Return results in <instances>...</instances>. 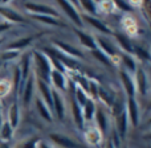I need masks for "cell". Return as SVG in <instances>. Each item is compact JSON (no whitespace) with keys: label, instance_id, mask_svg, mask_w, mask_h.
<instances>
[{"label":"cell","instance_id":"f1b7e54d","mask_svg":"<svg viewBox=\"0 0 151 148\" xmlns=\"http://www.w3.org/2000/svg\"><path fill=\"white\" fill-rule=\"evenodd\" d=\"M83 11H85L88 15L86 16H93V17H97L98 15V4L96 1H78L77 3Z\"/></svg>","mask_w":151,"mask_h":148},{"label":"cell","instance_id":"836d02e7","mask_svg":"<svg viewBox=\"0 0 151 148\" xmlns=\"http://www.w3.org/2000/svg\"><path fill=\"white\" fill-rule=\"evenodd\" d=\"M133 53H135L137 57H138L141 61H143V62H149V61H150V53L147 52L146 49H143V48H141V46H134Z\"/></svg>","mask_w":151,"mask_h":148},{"label":"cell","instance_id":"4fadbf2b","mask_svg":"<svg viewBox=\"0 0 151 148\" xmlns=\"http://www.w3.org/2000/svg\"><path fill=\"white\" fill-rule=\"evenodd\" d=\"M49 83L53 85L55 90L60 91V93L63 94L64 91H66L68 79H66L65 74H63V73H60V71L53 70L52 69V71H50V74H49Z\"/></svg>","mask_w":151,"mask_h":148},{"label":"cell","instance_id":"52a82bcc","mask_svg":"<svg viewBox=\"0 0 151 148\" xmlns=\"http://www.w3.org/2000/svg\"><path fill=\"white\" fill-rule=\"evenodd\" d=\"M65 101H64L63 95L60 91L52 89V112L57 117L58 120H64L65 118Z\"/></svg>","mask_w":151,"mask_h":148},{"label":"cell","instance_id":"f546056e","mask_svg":"<svg viewBox=\"0 0 151 148\" xmlns=\"http://www.w3.org/2000/svg\"><path fill=\"white\" fill-rule=\"evenodd\" d=\"M97 98H99V101L104 102L106 106H113V103L115 101L114 95L110 91H107V89L101 87V86L98 87V95H97Z\"/></svg>","mask_w":151,"mask_h":148},{"label":"cell","instance_id":"74e56055","mask_svg":"<svg viewBox=\"0 0 151 148\" xmlns=\"http://www.w3.org/2000/svg\"><path fill=\"white\" fill-rule=\"evenodd\" d=\"M110 140H111L113 146H114L115 148H121V139H119V136H118V134L115 132V130L113 131V134H111V138H110Z\"/></svg>","mask_w":151,"mask_h":148},{"label":"cell","instance_id":"83f0119b","mask_svg":"<svg viewBox=\"0 0 151 148\" xmlns=\"http://www.w3.org/2000/svg\"><path fill=\"white\" fill-rule=\"evenodd\" d=\"M12 136H13V128L11 127L7 120H3L1 126H0V142L8 143L12 139Z\"/></svg>","mask_w":151,"mask_h":148},{"label":"cell","instance_id":"f35d334b","mask_svg":"<svg viewBox=\"0 0 151 148\" xmlns=\"http://www.w3.org/2000/svg\"><path fill=\"white\" fill-rule=\"evenodd\" d=\"M12 28V25L8 23H5V21H0V33H4V32L9 31V29Z\"/></svg>","mask_w":151,"mask_h":148},{"label":"cell","instance_id":"8d00e7d4","mask_svg":"<svg viewBox=\"0 0 151 148\" xmlns=\"http://www.w3.org/2000/svg\"><path fill=\"white\" fill-rule=\"evenodd\" d=\"M113 3H114V7L119 8L121 11H123V12H126V13H129V12L133 11L131 3H129V1H113Z\"/></svg>","mask_w":151,"mask_h":148},{"label":"cell","instance_id":"ab89813d","mask_svg":"<svg viewBox=\"0 0 151 148\" xmlns=\"http://www.w3.org/2000/svg\"><path fill=\"white\" fill-rule=\"evenodd\" d=\"M39 148H52V147H50L47 142H42L41 140V142H40V144H39Z\"/></svg>","mask_w":151,"mask_h":148},{"label":"cell","instance_id":"44dd1931","mask_svg":"<svg viewBox=\"0 0 151 148\" xmlns=\"http://www.w3.org/2000/svg\"><path fill=\"white\" fill-rule=\"evenodd\" d=\"M85 138H86V142H88L90 146L93 147H98L99 144L102 143V135L96 127H89L88 130H85Z\"/></svg>","mask_w":151,"mask_h":148},{"label":"cell","instance_id":"1f68e13d","mask_svg":"<svg viewBox=\"0 0 151 148\" xmlns=\"http://www.w3.org/2000/svg\"><path fill=\"white\" fill-rule=\"evenodd\" d=\"M35 20L40 21L42 24H47V25H50V26H61V21L58 20L57 17H52V16H32Z\"/></svg>","mask_w":151,"mask_h":148},{"label":"cell","instance_id":"4316f807","mask_svg":"<svg viewBox=\"0 0 151 148\" xmlns=\"http://www.w3.org/2000/svg\"><path fill=\"white\" fill-rule=\"evenodd\" d=\"M119 58H121V61H122V65L125 66V71H126V73H129L130 75L135 73V70H137V68H138V66H137L135 60L131 57V54L122 53Z\"/></svg>","mask_w":151,"mask_h":148},{"label":"cell","instance_id":"5bb4252c","mask_svg":"<svg viewBox=\"0 0 151 148\" xmlns=\"http://www.w3.org/2000/svg\"><path fill=\"white\" fill-rule=\"evenodd\" d=\"M127 130H129V119H127L126 110H123L121 114H118L115 117V132L118 134L121 140L126 138Z\"/></svg>","mask_w":151,"mask_h":148},{"label":"cell","instance_id":"9a60e30c","mask_svg":"<svg viewBox=\"0 0 151 148\" xmlns=\"http://www.w3.org/2000/svg\"><path fill=\"white\" fill-rule=\"evenodd\" d=\"M93 119H96V128L102 135H105L107 132V130H109V120H107V115L102 107H97L96 109V114H94Z\"/></svg>","mask_w":151,"mask_h":148},{"label":"cell","instance_id":"7a4b0ae2","mask_svg":"<svg viewBox=\"0 0 151 148\" xmlns=\"http://www.w3.org/2000/svg\"><path fill=\"white\" fill-rule=\"evenodd\" d=\"M24 8L31 13L32 16H52V17L58 19V12L53 7H49L42 3H33V1H25Z\"/></svg>","mask_w":151,"mask_h":148},{"label":"cell","instance_id":"7bdbcfd3","mask_svg":"<svg viewBox=\"0 0 151 148\" xmlns=\"http://www.w3.org/2000/svg\"><path fill=\"white\" fill-rule=\"evenodd\" d=\"M0 45H1V40H0Z\"/></svg>","mask_w":151,"mask_h":148},{"label":"cell","instance_id":"8992f818","mask_svg":"<svg viewBox=\"0 0 151 148\" xmlns=\"http://www.w3.org/2000/svg\"><path fill=\"white\" fill-rule=\"evenodd\" d=\"M35 79H36L35 74L29 75L28 79L25 81V83H24V86H23V90H21V93H20L21 102H23L24 107H29L31 102L33 101V98H35Z\"/></svg>","mask_w":151,"mask_h":148},{"label":"cell","instance_id":"7402d4cb","mask_svg":"<svg viewBox=\"0 0 151 148\" xmlns=\"http://www.w3.org/2000/svg\"><path fill=\"white\" fill-rule=\"evenodd\" d=\"M113 36L115 37V40H117L118 45L121 46V49L123 50V53H126V54H131V53H133L134 45H133V42H131L130 37L123 33H113Z\"/></svg>","mask_w":151,"mask_h":148},{"label":"cell","instance_id":"ba28073f","mask_svg":"<svg viewBox=\"0 0 151 148\" xmlns=\"http://www.w3.org/2000/svg\"><path fill=\"white\" fill-rule=\"evenodd\" d=\"M125 110L127 114L129 123H131L133 127H137L139 124V106L135 98H127V101L125 102Z\"/></svg>","mask_w":151,"mask_h":148},{"label":"cell","instance_id":"e575fe53","mask_svg":"<svg viewBox=\"0 0 151 148\" xmlns=\"http://www.w3.org/2000/svg\"><path fill=\"white\" fill-rule=\"evenodd\" d=\"M20 56V52H16V50H4L1 54V60L4 61V62H12L13 60H16V58Z\"/></svg>","mask_w":151,"mask_h":148},{"label":"cell","instance_id":"cb8c5ba5","mask_svg":"<svg viewBox=\"0 0 151 148\" xmlns=\"http://www.w3.org/2000/svg\"><path fill=\"white\" fill-rule=\"evenodd\" d=\"M35 40L33 36H27V37H20V39L12 41L11 44H8L7 49L9 50H16V52H20V50H24L27 46L32 44V41Z\"/></svg>","mask_w":151,"mask_h":148},{"label":"cell","instance_id":"5b68a950","mask_svg":"<svg viewBox=\"0 0 151 148\" xmlns=\"http://www.w3.org/2000/svg\"><path fill=\"white\" fill-rule=\"evenodd\" d=\"M53 48L57 49L60 53H63L64 56L72 58V60H82L83 58V53L81 52L80 49L72 46L70 44H66V42H63V41L56 40V41L53 42Z\"/></svg>","mask_w":151,"mask_h":148},{"label":"cell","instance_id":"277c9868","mask_svg":"<svg viewBox=\"0 0 151 148\" xmlns=\"http://www.w3.org/2000/svg\"><path fill=\"white\" fill-rule=\"evenodd\" d=\"M94 41H96L97 48H98L102 53H105L109 58H111L113 64L115 65V61L119 60V56H118L115 46L109 41V39L105 36H97V39H94Z\"/></svg>","mask_w":151,"mask_h":148},{"label":"cell","instance_id":"2e32d148","mask_svg":"<svg viewBox=\"0 0 151 148\" xmlns=\"http://www.w3.org/2000/svg\"><path fill=\"white\" fill-rule=\"evenodd\" d=\"M20 115H21L20 106H19V102H17V99H16L15 102H12V104H11L9 109H8V115H7V119H5L13 130H15L19 126V123H20V119H21Z\"/></svg>","mask_w":151,"mask_h":148},{"label":"cell","instance_id":"4dcf8cb0","mask_svg":"<svg viewBox=\"0 0 151 148\" xmlns=\"http://www.w3.org/2000/svg\"><path fill=\"white\" fill-rule=\"evenodd\" d=\"M91 54H93V57L96 58V60H98L99 62L102 64V65L107 66V68H113V66H114L111 58H109L106 54H105V53H102L101 50L98 49V48H96L94 50H91Z\"/></svg>","mask_w":151,"mask_h":148},{"label":"cell","instance_id":"60d3db41","mask_svg":"<svg viewBox=\"0 0 151 148\" xmlns=\"http://www.w3.org/2000/svg\"><path fill=\"white\" fill-rule=\"evenodd\" d=\"M105 148H115V147H114V146H113L111 140H110V139H109V140H107V142H106V144H105Z\"/></svg>","mask_w":151,"mask_h":148},{"label":"cell","instance_id":"ac0fdd59","mask_svg":"<svg viewBox=\"0 0 151 148\" xmlns=\"http://www.w3.org/2000/svg\"><path fill=\"white\" fill-rule=\"evenodd\" d=\"M70 110H72V115H73V120L80 130H83L85 127V122H83V117H82V110L81 106L77 103V101L74 99V97L72 95L70 99Z\"/></svg>","mask_w":151,"mask_h":148},{"label":"cell","instance_id":"603a6c76","mask_svg":"<svg viewBox=\"0 0 151 148\" xmlns=\"http://www.w3.org/2000/svg\"><path fill=\"white\" fill-rule=\"evenodd\" d=\"M35 103H36V110H37L40 117H41L44 120H47V122L52 123L53 122V112L49 110V107H48L39 97L35 98Z\"/></svg>","mask_w":151,"mask_h":148},{"label":"cell","instance_id":"d590c367","mask_svg":"<svg viewBox=\"0 0 151 148\" xmlns=\"http://www.w3.org/2000/svg\"><path fill=\"white\" fill-rule=\"evenodd\" d=\"M12 91V85L7 79H0V98L5 97Z\"/></svg>","mask_w":151,"mask_h":148},{"label":"cell","instance_id":"d6a6232c","mask_svg":"<svg viewBox=\"0 0 151 148\" xmlns=\"http://www.w3.org/2000/svg\"><path fill=\"white\" fill-rule=\"evenodd\" d=\"M40 142H41V138H40V136H32L31 139L23 142L17 148H39Z\"/></svg>","mask_w":151,"mask_h":148},{"label":"cell","instance_id":"9c48e42d","mask_svg":"<svg viewBox=\"0 0 151 148\" xmlns=\"http://www.w3.org/2000/svg\"><path fill=\"white\" fill-rule=\"evenodd\" d=\"M135 77H134V85H135V91H138L142 97H146L149 93V79H147V74L145 69L137 68Z\"/></svg>","mask_w":151,"mask_h":148},{"label":"cell","instance_id":"6da1fadb","mask_svg":"<svg viewBox=\"0 0 151 148\" xmlns=\"http://www.w3.org/2000/svg\"><path fill=\"white\" fill-rule=\"evenodd\" d=\"M31 54H32V65L35 66V71H36L35 77L49 83V74L52 71L49 57L47 54H44L42 52H39V50H35Z\"/></svg>","mask_w":151,"mask_h":148},{"label":"cell","instance_id":"e0dca14e","mask_svg":"<svg viewBox=\"0 0 151 148\" xmlns=\"http://www.w3.org/2000/svg\"><path fill=\"white\" fill-rule=\"evenodd\" d=\"M121 82L123 85V90L127 94V98H135V85H134V78L131 77L129 73H126L125 70H122L119 73Z\"/></svg>","mask_w":151,"mask_h":148},{"label":"cell","instance_id":"7c38bea8","mask_svg":"<svg viewBox=\"0 0 151 148\" xmlns=\"http://www.w3.org/2000/svg\"><path fill=\"white\" fill-rule=\"evenodd\" d=\"M37 82V90H39V98L49 107V110L52 111V89H50L49 83L45 82V81L36 78Z\"/></svg>","mask_w":151,"mask_h":148},{"label":"cell","instance_id":"484cf974","mask_svg":"<svg viewBox=\"0 0 151 148\" xmlns=\"http://www.w3.org/2000/svg\"><path fill=\"white\" fill-rule=\"evenodd\" d=\"M96 103H94V101H91L90 98L88 99V101L83 103V106L81 107V110H82V117H83V122H90V120H93L94 118V114H96Z\"/></svg>","mask_w":151,"mask_h":148},{"label":"cell","instance_id":"3957f363","mask_svg":"<svg viewBox=\"0 0 151 148\" xmlns=\"http://www.w3.org/2000/svg\"><path fill=\"white\" fill-rule=\"evenodd\" d=\"M57 5L64 11V13L68 16V19L77 26L78 29L83 28V20H82V17H81L78 9L76 8L73 1H57Z\"/></svg>","mask_w":151,"mask_h":148},{"label":"cell","instance_id":"d4e9b609","mask_svg":"<svg viewBox=\"0 0 151 148\" xmlns=\"http://www.w3.org/2000/svg\"><path fill=\"white\" fill-rule=\"evenodd\" d=\"M74 33L77 34V37H78V40H80V42L86 48V49L94 50V49L97 48L96 41H94V37H91L90 34H88L86 32H82L81 29H74Z\"/></svg>","mask_w":151,"mask_h":148},{"label":"cell","instance_id":"8fae6325","mask_svg":"<svg viewBox=\"0 0 151 148\" xmlns=\"http://www.w3.org/2000/svg\"><path fill=\"white\" fill-rule=\"evenodd\" d=\"M49 140L60 148H83L81 144L74 142L73 139H70L66 135H63V134H57V132L49 134Z\"/></svg>","mask_w":151,"mask_h":148},{"label":"cell","instance_id":"30bf717a","mask_svg":"<svg viewBox=\"0 0 151 148\" xmlns=\"http://www.w3.org/2000/svg\"><path fill=\"white\" fill-rule=\"evenodd\" d=\"M0 16L4 19L5 23L11 24V25H13V24H21L27 21L24 16H21L20 13L16 12L12 8L5 7L3 3H0Z\"/></svg>","mask_w":151,"mask_h":148},{"label":"cell","instance_id":"b9f144b4","mask_svg":"<svg viewBox=\"0 0 151 148\" xmlns=\"http://www.w3.org/2000/svg\"><path fill=\"white\" fill-rule=\"evenodd\" d=\"M0 148H11L9 144L5 143V142H0Z\"/></svg>","mask_w":151,"mask_h":148},{"label":"cell","instance_id":"d6986e66","mask_svg":"<svg viewBox=\"0 0 151 148\" xmlns=\"http://www.w3.org/2000/svg\"><path fill=\"white\" fill-rule=\"evenodd\" d=\"M83 19L86 20V23L90 24V25L93 26V28L96 29V31H98L99 33L105 34V36H111V34H113L111 29H110L109 26H107L102 20H99V19L93 17V16H85Z\"/></svg>","mask_w":151,"mask_h":148},{"label":"cell","instance_id":"ffe728a7","mask_svg":"<svg viewBox=\"0 0 151 148\" xmlns=\"http://www.w3.org/2000/svg\"><path fill=\"white\" fill-rule=\"evenodd\" d=\"M31 68H32V54L25 53V54L21 57V62H20V66H19V70H20L23 82H25V81L28 79V77L31 75Z\"/></svg>","mask_w":151,"mask_h":148}]
</instances>
